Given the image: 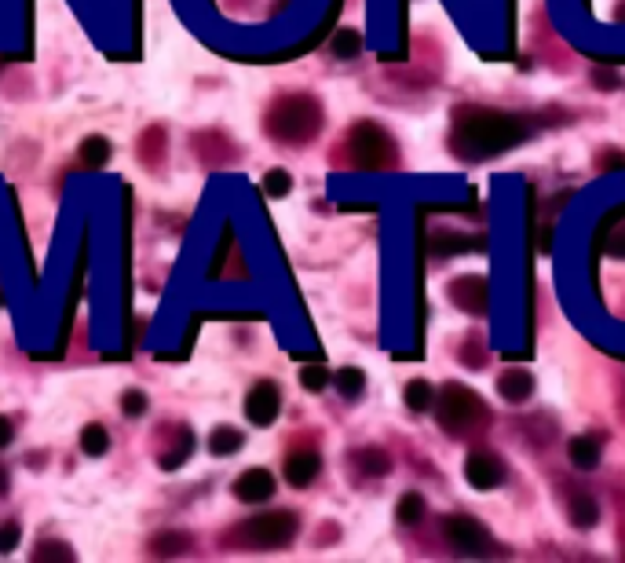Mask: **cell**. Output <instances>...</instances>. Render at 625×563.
I'll list each match as a JSON object with an SVG mask.
<instances>
[{"label": "cell", "instance_id": "obj_19", "mask_svg": "<svg viewBox=\"0 0 625 563\" xmlns=\"http://www.w3.org/2000/svg\"><path fill=\"white\" fill-rule=\"evenodd\" d=\"M396 519L403 523V527H414V523H421L425 519V498L421 494H403L399 498V505H396Z\"/></svg>", "mask_w": 625, "mask_h": 563}, {"label": "cell", "instance_id": "obj_13", "mask_svg": "<svg viewBox=\"0 0 625 563\" xmlns=\"http://www.w3.org/2000/svg\"><path fill=\"white\" fill-rule=\"evenodd\" d=\"M355 469L362 472V476H388V469H392V458L381 450V447H366V450H358L355 454Z\"/></svg>", "mask_w": 625, "mask_h": 563}, {"label": "cell", "instance_id": "obj_2", "mask_svg": "<svg viewBox=\"0 0 625 563\" xmlns=\"http://www.w3.org/2000/svg\"><path fill=\"white\" fill-rule=\"evenodd\" d=\"M322 128V106L311 95H282L268 110V132L278 143H308Z\"/></svg>", "mask_w": 625, "mask_h": 563}, {"label": "cell", "instance_id": "obj_29", "mask_svg": "<svg viewBox=\"0 0 625 563\" xmlns=\"http://www.w3.org/2000/svg\"><path fill=\"white\" fill-rule=\"evenodd\" d=\"M12 440H15V425H12L8 417H0V450L12 447Z\"/></svg>", "mask_w": 625, "mask_h": 563}, {"label": "cell", "instance_id": "obj_3", "mask_svg": "<svg viewBox=\"0 0 625 563\" xmlns=\"http://www.w3.org/2000/svg\"><path fill=\"white\" fill-rule=\"evenodd\" d=\"M435 417H439V425L454 436H464L479 425H486V402L464 388V384H446L439 395H435Z\"/></svg>", "mask_w": 625, "mask_h": 563}, {"label": "cell", "instance_id": "obj_1", "mask_svg": "<svg viewBox=\"0 0 625 563\" xmlns=\"http://www.w3.org/2000/svg\"><path fill=\"white\" fill-rule=\"evenodd\" d=\"M527 121L516 114H502V110H486V106H464L454 114V132L450 143L461 158L479 162V158H497L502 151L516 147L527 139Z\"/></svg>", "mask_w": 625, "mask_h": 563}, {"label": "cell", "instance_id": "obj_12", "mask_svg": "<svg viewBox=\"0 0 625 563\" xmlns=\"http://www.w3.org/2000/svg\"><path fill=\"white\" fill-rule=\"evenodd\" d=\"M567 458H571L581 472L596 469V465H600V440H592V436H574V440L567 443Z\"/></svg>", "mask_w": 625, "mask_h": 563}, {"label": "cell", "instance_id": "obj_23", "mask_svg": "<svg viewBox=\"0 0 625 563\" xmlns=\"http://www.w3.org/2000/svg\"><path fill=\"white\" fill-rule=\"evenodd\" d=\"M362 52V37L355 34V30H340L337 37H333V55L337 59H355Z\"/></svg>", "mask_w": 625, "mask_h": 563}, {"label": "cell", "instance_id": "obj_24", "mask_svg": "<svg viewBox=\"0 0 625 563\" xmlns=\"http://www.w3.org/2000/svg\"><path fill=\"white\" fill-rule=\"evenodd\" d=\"M264 191H268L271 198H286V194L293 191V176H289L286 169H271V173L264 176Z\"/></svg>", "mask_w": 625, "mask_h": 563}, {"label": "cell", "instance_id": "obj_22", "mask_svg": "<svg viewBox=\"0 0 625 563\" xmlns=\"http://www.w3.org/2000/svg\"><path fill=\"white\" fill-rule=\"evenodd\" d=\"M329 380H333V373L322 366V362H308L304 370H300V384L311 391V395H318V391H326L329 388Z\"/></svg>", "mask_w": 625, "mask_h": 563}, {"label": "cell", "instance_id": "obj_26", "mask_svg": "<svg viewBox=\"0 0 625 563\" xmlns=\"http://www.w3.org/2000/svg\"><path fill=\"white\" fill-rule=\"evenodd\" d=\"M48 556H55V559H73V548L63 545V541H41V545L34 548V559H48Z\"/></svg>", "mask_w": 625, "mask_h": 563}, {"label": "cell", "instance_id": "obj_4", "mask_svg": "<svg viewBox=\"0 0 625 563\" xmlns=\"http://www.w3.org/2000/svg\"><path fill=\"white\" fill-rule=\"evenodd\" d=\"M347 154L355 169H388L396 162V143L381 124L358 121L347 135Z\"/></svg>", "mask_w": 625, "mask_h": 563}, {"label": "cell", "instance_id": "obj_27", "mask_svg": "<svg viewBox=\"0 0 625 563\" xmlns=\"http://www.w3.org/2000/svg\"><path fill=\"white\" fill-rule=\"evenodd\" d=\"M121 410L129 413V417H140V413H147V395L143 391H124V399H121Z\"/></svg>", "mask_w": 625, "mask_h": 563}, {"label": "cell", "instance_id": "obj_20", "mask_svg": "<svg viewBox=\"0 0 625 563\" xmlns=\"http://www.w3.org/2000/svg\"><path fill=\"white\" fill-rule=\"evenodd\" d=\"M81 450H84L88 458H103V454L110 450L106 429H103V425H84V432H81Z\"/></svg>", "mask_w": 625, "mask_h": 563}, {"label": "cell", "instance_id": "obj_15", "mask_svg": "<svg viewBox=\"0 0 625 563\" xmlns=\"http://www.w3.org/2000/svg\"><path fill=\"white\" fill-rule=\"evenodd\" d=\"M571 523H574V527H581V530L596 527V523H600V505H596L589 494L571 498Z\"/></svg>", "mask_w": 625, "mask_h": 563}, {"label": "cell", "instance_id": "obj_28", "mask_svg": "<svg viewBox=\"0 0 625 563\" xmlns=\"http://www.w3.org/2000/svg\"><path fill=\"white\" fill-rule=\"evenodd\" d=\"M19 538H23V527L15 519L12 523H0V552H12L19 545Z\"/></svg>", "mask_w": 625, "mask_h": 563}, {"label": "cell", "instance_id": "obj_18", "mask_svg": "<svg viewBox=\"0 0 625 563\" xmlns=\"http://www.w3.org/2000/svg\"><path fill=\"white\" fill-rule=\"evenodd\" d=\"M403 399H406V406H410L414 413H425V410L435 406V388H432L428 380H410Z\"/></svg>", "mask_w": 625, "mask_h": 563}, {"label": "cell", "instance_id": "obj_31", "mask_svg": "<svg viewBox=\"0 0 625 563\" xmlns=\"http://www.w3.org/2000/svg\"><path fill=\"white\" fill-rule=\"evenodd\" d=\"M8 490V472H5V465H0V494Z\"/></svg>", "mask_w": 625, "mask_h": 563}, {"label": "cell", "instance_id": "obj_10", "mask_svg": "<svg viewBox=\"0 0 625 563\" xmlns=\"http://www.w3.org/2000/svg\"><path fill=\"white\" fill-rule=\"evenodd\" d=\"M318 472H322V458H318L315 450H293V454L286 458V479H289V487H297V490L311 487V483L318 479Z\"/></svg>", "mask_w": 625, "mask_h": 563}, {"label": "cell", "instance_id": "obj_21", "mask_svg": "<svg viewBox=\"0 0 625 563\" xmlns=\"http://www.w3.org/2000/svg\"><path fill=\"white\" fill-rule=\"evenodd\" d=\"M187 534H180V530H161L154 541H151V552L154 556H180V552H187Z\"/></svg>", "mask_w": 625, "mask_h": 563}, {"label": "cell", "instance_id": "obj_8", "mask_svg": "<svg viewBox=\"0 0 625 563\" xmlns=\"http://www.w3.org/2000/svg\"><path fill=\"white\" fill-rule=\"evenodd\" d=\"M464 476H468V487L475 490H493V487H502L505 483V461L490 454V450H472L468 461H464Z\"/></svg>", "mask_w": 625, "mask_h": 563}, {"label": "cell", "instance_id": "obj_9", "mask_svg": "<svg viewBox=\"0 0 625 563\" xmlns=\"http://www.w3.org/2000/svg\"><path fill=\"white\" fill-rule=\"evenodd\" d=\"M271 494H275V476H271L268 469H249V472H241L238 483H234V498L245 501V505H260V501H268Z\"/></svg>", "mask_w": 625, "mask_h": 563}, {"label": "cell", "instance_id": "obj_11", "mask_svg": "<svg viewBox=\"0 0 625 563\" xmlns=\"http://www.w3.org/2000/svg\"><path fill=\"white\" fill-rule=\"evenodd\" d=\"M497 391H502V399H509V402H523L534 391V377L527 370H505L502 380H497Z\"/></svg>", "mask_w": 625, "mask_h": 563}, {"label": "cell", "instance_id": "obj_17", "mask_svg": "<svg viewBox=\"0 0 625 563\" xmlns=\"http://www.w3.org/2000/svg\"><path fill=\"white\" fill-rule=\"evenodd\" d=\"M241 443H245V440H241V432H238V429H227V425H223V429H216V432L209 436V450H212L216 458H230V454H238V450H241Z\"/></svg>", "mask_w": 625, "mask_h": 563}, {"label": "cell", "instance_id": "obj_14", "mask_svg": "<svg viewBox=\"0 0 625 563\" xmlns=\"http://www.w3.org/2000/svg\"><path fill=\"white\" fill-rule=\"evenodd\" d=\"M110 139H103V135H88L84 143H81V165H88V169H103L106 162H110Z\"/></svg>", "mask_w": 625, "mask_h": 563}, {"label": "cell", "instance_id": "obj_6", "mask_svg": "<svg viewBox=\"0 0 625 563\" xmlns=\"http://www.w3.org/2000/svg\"><path fill=\"white\" fill-rule=\"evenodd\" d=\"M443 534H446L450 548L461 552V556H483V552L493 548L486 527L479 519H472V516H446L443 519Z\"/></svg>", "mask_w": 625, "mask_h": 563}, {"label": "cell", "instance_id": "obj_5", "mask_svg": "<svg viewBox=\"0 0 625 563\" xmlns=\"http://www.w3.org/2000/svg\"><path fill=\"white\" fill-rule=\"evenodd\" d=\"M297 530H300V519H297V512H286V509L253 516L238 527V534L249 548H282L297 538Z\"/></svg>", "mask_w": 625, "mask_h": 563}, {"label": "cell", "instance_id": "obj_7", "mask_svg": "<svg viewBox=\"0 0 625 563\" xmlns=\"http://www.w3.org/2000/svg\"><path fill=\"white\" fill-rule=\"evenodd\" d=\"M278 410H282V391L275 380H260L253 391L245 395V417L253 420L257 429H268L278 420Z\"/></svg>", "mask_w": 625, "mask_h": 563}, {"label": "cell", "instance_id": "obj_25", "mask_svg": "<svg viewBox=\"0 0 625 563\" xmlns=\"http://www.w3.org/2000/svg\"><path fill=\"white\" fill-rule=\"evenodd\" d=\"M190 447H194V436L187 432V429H180V450H172V454H165L161 458V469L165 472H172V469H180L187 458H190Z\"/></svg>", "mask_w": 625, "mask_h": 563}, {"label": "cell", "instance_id": "obj_30", "mask_svg": "<svg viewBox=\"0 0 625 563\" xmlns=\"http://www.w3.org/2000/svg\"><path fill=\"white\" fill-rule=\"evenodd\" d=\"M603 165H607V169H621V165H625V158H618V154H610V158H607Z\"/></svg>", "mask_w": 625, "mask_h": 563}, {"label": "cell", "instance_id": "obj_16", "mask_svg": "<svg viewBox=\"0 0 625 563\" xmlns=\"http://www.w3.org/2000/svg\"><path fill=\"white\" fill-rule=\"evenodd\" d=\"M333 380H337V391L344 395V399H358L362 395V388H366V373L358 370V366H344V370H337L333 373Z\"/></svg>", "mask_w": 625, "mask_h": 563}]
</instances>
